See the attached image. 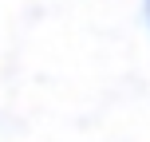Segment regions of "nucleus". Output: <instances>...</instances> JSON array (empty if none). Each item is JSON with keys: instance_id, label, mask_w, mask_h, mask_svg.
Wrapping results in <instances>:
<instances>
[]
</instances>
